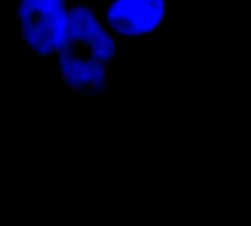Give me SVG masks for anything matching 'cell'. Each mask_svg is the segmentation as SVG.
<instances>
[{"label": "cell", "mask_w": 251, "mask_h": 226, "mask_svg": "<svg viewBox=\"0 0 251 226\" xmlns=\"http://www.w3.org/2000/svg\"><path fill=\"white\" fill-rule=\"evenodd\" d=\"M68 0H12L13 34L26 62L50 68L66 25Z\"/></svg>", "instance_id": "6da1fadb"}, {"label": "cell", "mask_w": 251, "mask_h": 226, "mask_svg": "<svg viewBox=\"0 0 251 226\" xmlns=\"http://www.w3.org/2000/svg\"><path fill=\"white\" fill-rule=\"evenodd\" d=\"M104 25L135 49H149L151 40L169 24V0L96 1Z\"/></svg>", "instance_id": "7a4b0ae2"}, {"label": "cell", "mask_w": 251, "mask_h": 226, "mask_svg": "<svg viewBox=\"0 0 251 226\" xmlns=\"http://www.w3.org/2000/svg\"><path fill=\"white\" fill-rule=\"evenodd\" d=\"M59 75L63 96L94 99L107 94L112 65L99 63L81 51L71 50L51 65Z\"/></svg>", "instance_id": "3957f363"}]
</instances>
